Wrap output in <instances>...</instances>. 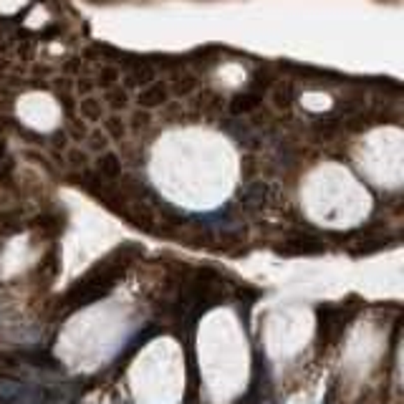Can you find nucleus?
Masks as SVG:
<instances>
[{
    "label": "nucleus",
    "mask_w": 404,
    "mask_h": 404,
    "mask_svg": "<svg viewBox=\"0 0 404 404\" xmlns=\"http://www.w3.org/2000/svg\"><path fill=\"white\" fill-rule=\"evenodd\" d=\"M109 101H112L114 106H124L126 96H124L121 91H112V93H109Z\"/></svg>",
    "instance_id": "obj_10"
},
{
    "label": "nucleus",
    "mask_w": 404,
    "mask_h": 404,
    "mask_svg": "<svg viewBox=\"0 0 404 404\" xmlns=\"http://www.w3.org/2000/svg\"><path fill=\"white\" fill-rule=\"evenodd\" d=\"M265 193H268V187L265 185H250L246 190H240V202H246L250 207H258L265 202Z\"/></svg>",
    "instance_id": "obj_5"
},
{
    "label": "nucleus",
    "mask_w": 404,
    "mask_h": 404,
    "mask_svg": "<svg viewBox=\"0 0 404 404\" xmlns=\"http://www.w3.org/2000/svg\"><path fill=\"white\" fill-rule=\"evenodd\" d=\"M81 114H84L87 119H91V121L101 119V106H99V101L87 99V101H84V104H81Z\"/></svg>",
    "instance_id": "obj_9"
},
{
    "label": "nucleus",
    "mask_w": 404,
    "mask_h": 404,
    "mask_svg": "<svg viewBox=\"0 0 404 404\" xmlns=\"http://www.w3.org/2000/svg\"><path fill=\"white\" fill-rule=\"evenodd\" d=\"M154 81V71L149 66H137L132 71V76H129V84H132V87H147V84H152Z\"/></svg>",
    "instance_id": "obj_8"
},
{
    "label": "nucleus",
    "mask_w": 404,
    "mask_h": 404,
    "mask_svg": "<svg viewBox=\"0 0 404 404\" xmlns=\"http://www.w3.org/2000/svg\"><path fill=\"white\" fill-rule=\"evenodd\" d=\"M167 87L165 84H159V81H152V84H147L144 89L140 91V96H137V101H140V106H144V109H154V106H162L167 101Z\"/></svg>",
    "instance_id": "obj_4"
},
{
    "label": "nucleus",
    "mask_w": 404,
    "mask_h": 404,
    "mask_svg": "<svg viewBox=\"0 0 404 404\" xmlns=\"http://www.w3.org/2000/svg\"><path fill=\"white\" fill-rule=\"evenodd\" d=\"M126 260H129V255H126V248H124V250L112 253L104 263L93 265L91 271L81 280H76L71 291L66 293L68 308H81V306H89L93 304V301L104 299L106 293L112 291V285L121 278Z\"/></svg>",
    "instance_id": "obj_1"
},
{
    "label": "nucleus",
    "mask_w": 404,
    "mask_h": 404,
    "mask_svg": "<svg viewBox=\"0 0 404 404\" xmlns=\"http://www.w3.org/2000/svg\"><path fill=\"white\" fill-rule=\"evenodd\" d=\"M99 172L104 174V177L114 179L121 174V162L117 159V154H104V157L99 159Z\"/></svg>",
    "instance_id": "obj_7"
},
{
    "label": "nucleus",
    "mask_w": 404,
    "mask_h": 404,
    "mask_svg": "<svg viewBox=\"0 0 404 404\" xmlns=\"http://www.w3.org/2000/svg\"><path fill=\"white\" fill-rule=\"evenodd\" d=\"M278 250L285 253V255H313V253L324 250V243L316 240L313 235H296V238L285 240Z\"/></svg>",
    "instance_id": "obj_3"
},
{
    "label": "nucleus",
    "mask_w": 404,
    "mask_h": 404,
    "mask_svg": "<svg viewBox=\"0 0 404 404\" xmlns=\"http://www.w3.org/2000/svg\"><path fill=\"white\" fill-rule=\"evenodd\" d=\"M0 402L3 404H46V394L38 387L23 384L15 379H0Z\"/></svg>",
    "instance_id": "obj_2"
},
{
    "label": "nucleus",
    "mask_w": 404,
    "mask_h": 404,
    "mask_svg": "<svg viewBox=\"0 0 404 404\" xmlns=\"http://www.w3.org/2000/svg\"><path fill=\"white\" fill-rule=\"evenodd\" d=\"M258 104H260V93L246 91V93H240V96H235L230 106H232V114H243V112H250V109H255Z\"/></svg>",
    "instance_id": "obj_6"
}]
</instances>
